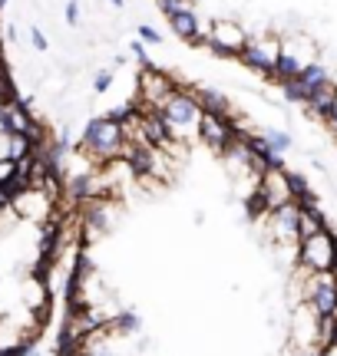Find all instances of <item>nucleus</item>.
Wrapping results in <instances>:
<instances>
[{
  "mask_svg": "<svg viewBox=\"0 0 337 356\" xmlns=\"http://www.w3.org/2000/svg\"><path fill=\"white\" fill-rule=\"evenodd\" d=\"M331 228L327 225V215L318 208V202L311 204H301V228H298V241H304V238H311V234H318V231Z\"/></svg>",
  "mask_w": 337,
  "mask_h": 356,
  "instance_id": "f8f14e48",
  "label": "nucleus"
},
{
  "mask_svg": "<svg viewBox=\"0 0 337 356\" xmlns=\"http://www.w3.org/2000/svg\"><path fill=\"white\" fill-rule=\"evenodd\" d=\"M159 3V10H162V17H175V13H182V10H189V7H192V3H189V0H156Z\"/></svg>",
  "mask_w": 337,
  "mask_h": 356,
  "instance_id": "6ab92c4d",
  "label": "nucleus"
},
{
  "mask_svg": "<svg viewBox=\"0 0 337 356\" xmlns=\"http://www.w3.org/2000/svg\"><path fill=\"white\" fill-rule=\"evenodd\" d=\"M295 267L304 274H321V270H337V231L324 228L298 241L295 248Z\"/></svg>",
  "mask_w": 337,
  "mask_h": 356,
  "instance_id": "7ed1b4c3",
  "label": "nucleus"
},
{
  "mask_svg": "<svg viewBox=\"0 0 337 356\" xmlns=\"http://www.w3.org/2000/svg\"><path fill=\"white\" fill-rule=\"evenodd\" d=\"M334 106H337V79H327V83H321V86L314 89L311 99L304 102L301 109H304V115L314 119V122H327L331 113H334Z\"/></svg>",
  "mask_w": 337,
  "mask_h": 356,
  "instance_id": "9d476101",
  "label": "nucleus"
},
{
  "mask_svg": "<svg viewBox=\"0 0 337 356\" xmlns=\"http://www.w3.org/2000/svg\"><path fill=\"white\" fill-rule=\"evenodd\" d=\"M298 228H301V204L288 202L265 215V234L278 248H298Z\"/></svg>",
  "mask_w": 337,
  "mask_h": 356,
  "instance_id": "0eeeda50",
  "label": "nucleus"
},
{
  "mask_svg": "<svg viewBox=\"0 0 337 356\" xmlns=\"http://www.w3.org/2000/svg\"><path fill=\"white\" fill-rule=\"evenodd\" d=\"M3 7H7V0H0V10H3Z\"/></svg>",
  "mask_w": 337,
  "mask_h": 356,
  "instance_id": "a878e982",
  "label": "nucleus"
},
{
  "mask_svg": "<svg viewBox=\"0 0 337 356\" xmlns=\"http://www.w3.org/2000/svg\"><path fill=\"white\" fill-rule=\"evenodd\" d=\"M130 53L136 56V63H139V70H143V66H156L152 60H149V50H146V43H143V40H132V43H130Z\"/></svg>",
  "mask_w": 337,
  "mask_h": 356,
  "instance_id": "aec40b11",
  "label": "nucleus"
},
{
  "mask_svg": "<svg viewBox=\"0 0 337 356\" xmlns=\"http://www.w3.org/2000/svg\"><path fill=\"white\" fill-rule=\"evenodd\" d=\"M30 43H33V50H37V53H47V50H50V40L43 37V30H37V26L30 30Z\"/></svg>",
  "mask_w": 337,
  "mask_h": 356,
  "instance_id": "4be33fe9",
  "label": "nucleus"
},
{
  "mask_svg": "<svg viewBox=\"0 0 337 356\" xmlns=\"http://www.w3.org/2000/svg\"><path fill=\"white\" fill-rule=\"evenodd\" d=\"M113 79H116V70H113V66H109V70H100V73L93 76V92H100V96L109 92V89H113Z\"/></svg>",
  "mask_w": 337,
  "mask_h": 356,
  "instance_id": "f3484780",
  "label": "nucleus"
},
{
  "mask_svg": "<svg viewBox=\"0 0 337 356\" xmlns=\"http://www.w3.org/2000/svg\"><path fill=\"white\" fill-rule=\"evenodd\" d=\"M17 165H20V162L10 159V155H3V159H0V185H3V181H10V178L17 175Z\"/></svg>",
  "mask_w": 337,
  "mask_h": 356,
  "instance_id": "412c9836",
  "label": "nucleus"
},
{
  "mask_svg": "<svg viewBox=\"0 0 337 356\" xmlns=\"http://www.w3.org/2000/svg\"><path fill=\"white\" fill-rule=\"evenodd\" d=\"M106 3H109V7H116V10H123V7H126V0H106Z\"/></svg>",
  "mask_w": 337,
  "mask_h": 356,
  "instance_id": "393cba45",
  "label": "nucleus"
},
{
  "mask_svg": "<svg viewBox=\"0 0 337 356\" xmlns=\"http://www.w3.org/2000/svg\"><path fill=\"white\" fill-rule=\"evenodd\" d=\"M248 33L245 26L238 24V20H228V17H215L212 24H208V33H205V47L219 60H242V53L248 47Z\"/></svg>",
  "mask_w": 337,
  "mask_h": 356,
  "instance_id": "20e7f679",
  "label": "nucleus"
},
{
  "mask_svg": "<svg viewBox=\"0 0 337 356\" xmlns=\"http://www.w3.org/2000/svg\"><path fill=\"white\" fill-rule=\"evenodd\" d=\"M324 126H327V132H334L337 136V106H334V113H331V119H327Z\"/></svg>",
  "mask_w": 337,
  "mask_h": 356,
  "instance_id": "b1692460",
  "label": "nucleus"
},
{
  "mask_svg": "<svg viewBox=\"0 0 337 356\" xmlns=\"http://www.w3.org/2000/svg\"><path fill=\"white\" fill-rule=\"evenodd\" d=\"M159 113L166 115V122L172 126V132L179 136L182 142H195L198 139V122H202V106L198 99L192 96V89L189 86H179L166 102H162V109Z\"/></svg>",
  "mask_w": 337,
  "mask_h": 356,
  "instance_id": "f03ea898",
  "label": "nucleus"
},
{
  "mask_svg": "<svg viewBox=\"0 0 337 356\" xmlns=\"http://www.w3.org/2000/svg\"><path fill=\"white\" fill-rule=\"evenodd\" d=\"M179 89V79L168 76L162 66H143L139 70V79H136V96L132 102L139 109H162V102Z\"/></svg>",
  "mask_w": 337,
  "mask_h": 356,
  "instance_id": "39448f33",
  "label": "nucleus"
},
{
  "mask_svg": "<svg viewBox=\"0 0 337 356\" xmlns=\"http://www.w3.org/2000/svg\"><path fill=\"white\" fill-rule=\"evenodd\" d=\"M136 33H139V40H143L146 47H162V33H159L152 24H139L136 26Z\"/></svg>",
  "mask_w": 337,
  "mask_h": 356,
  "instance_id": "a211bd4d",
  "label": "nucleus"
},
{
  "mask_svg": "<svg viewBox=\"0 0 337 356\" xmlns=\"http://www.w3.org/2000/svg\"><path fill=\"white\" fill-rule=\"evenodd\" d=\"M106 327L116 333V337H130V333L143 330V320H139V314H136V310H119V314H113V317H109V323H106Z\"/></svg>",
  "mask_w": 337,
  "mask_h": 356,
  "instance_id": "ddd939ff",
  "label": "nucleus"
},
{
  "mask_svg": "<svg viewBox=\"0 0 337 356\" xmlns=\"http://www.w3.org/2000/svg\"><path fill=\"white\" fill-rule=\"evenodd\" d=\"M258 132L265 136V142L272 145L278 155H285L295 149V136L288 132V129H274V126H258Z\"/></svg>",
  "mask_w": 337,
  "mask_h": 356,
  "instance_id": "2eb2a0df",
  "label": "nucleus"
},
{
  "mask_svg": "<svg viewBox=\"0 0 337 356\" xmlns=\"http://www.w3.org/2000/svg\"><path fill=\"white\" fill-rule=\"evenodd\" d=\"M168 26H172V33L182 40V43H189V47H205V33H202V24H198V17L195 10L175 13V17H168Z\"/></svg>",
  "mask_w": 337,
  "mask_h": 356,
  "instance_id": "9b49d317",
  "label": "nucleus"
},
{
  "mask_svg": "<svg viewBox=\"0 0 337 356\" xmlns=\"http://www.w3.org/2000/svg\"><path fill=\"white\" fill-rule=\"evenodd\" d=\"M331 79V70H327V63H321V60H311V63L301 70V76H298V83L308 92H314V89L321 86V83H327Z\"/></svg>",
  "mask_w": 337,
  "mask_h": 356,
  "instance_id": "4468645a",
  "label": "nucleus"
},
{
  "mask_svg": "<svg viewBox=\"0 0 337 356\" xmlns=\"http://www.w3.org/2000/svg\"><path fill=\"white\" fill-rule=\"evenodd\" d=\"M238 132H235V119L219 113H202V122H198V142L205 145L212 155H225L235 145Z\"/></svg>",
  "mask_w": 337,
  "mask_h": 356,
  "instance_id": "6e6552de",
  "label": "nucleus"
},
{
  "mask_svg": "<svg viewBox=\"0 0 337 356\" xmlns=\"http://www.w3.org/2000/svg\"><path fill=\"white\" fill-rule=\"evenodd\" d=\"M278 56H281V33H258V37H248V47L238 63L255 76L272 79Z\"/></svg>",
  "mask_w": 337,
  "mask_h": 356,
  "instance_id": "423d86ee",
  "label": "nucleus"
},
{
  "mask_svg": "<svg viewBox=\"0 0 337 356\" xmlns=\"http://www.w3.org/2000/svg\"><path fill=\"white\" fill-rule=\"evenodd\" d=\"M126 129L119 126L116 119H109V115H93L90 122L83 126V136H79V152L93 159L96 165H106V162H113V159H123V149H126Z\"/></svg>",
  "mask_w": 337,
  "mask_h": 356,
  "instance_id": "f257e3e1",
  "label": "nucleus"
},
{
  "mask_svg": "<svg viewBox=\"0 0 337 356\" xmlns=\"http://www.w3.org/2000/svg\"><path fill=\"white\" fill-rule=\"evenodd\" d=\"M63 17H66V24H70V26H79V17H83V13H79V3H77V0H70V3H66Z\"/></svg>",
  "mask_w": 337,
  "mask_h": 356,
  "instance_id": "5701e85b",
  "label": "nucleus"
},
{
  "mask_svg": "<svg viewBox=\"0 0 337 356\" xmlns=\"http://www.w3.org/2000/svg\"><path fill=\"white\" fill-rule=\"evenodd\" d=\"M318 346L327 350V353L337 350V314L334 317H321V323H318Z\"/></svg>",
  "mask_w": 337,
  "mask_h": 356,
  "instance_id": "dca6fc26",
  "label": "nucleus"
},
{
  "mask_svg": "<svg viewBox=\"0 0 337 356\" xmlns=\"http://www.w3.org/2000/svg\"><path fill=\"white\" fill-rule=\"evenodd\" d=\"M53 204H56V198H53L50 191L30 185L26 191H20V195L13 198V215L26 218V221H37V225H47L53 218Z\"/></svg>",
  "mask_w": 337,
  "mask_h": 356,
  "instance_id": "1a4fd4ad",
  "label": "nucleus"
}]
</instances>
